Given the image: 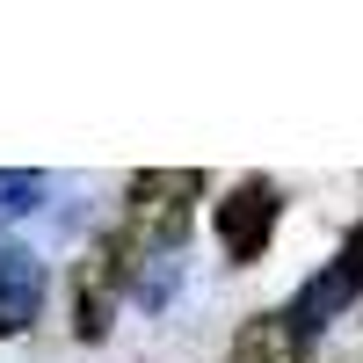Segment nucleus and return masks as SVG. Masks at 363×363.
Listing matches in <instances>:
<instances>
[{
  "mask_svg": "<svg viewBox=\"0 0 363 363\" xmlns=\"http://www.w3.org/2000/svg\"><path fill=\"white\" fill-rule=\"evenodd\" d=\"M196 196H203V174L196 167H145L131 174V247L138 255H167L189 240V218H196Z\"/></svg>",
  "mask_w": 363,
  "mask_h": 363,
  "instance_id": "obj_1",
  "label": "nucleus"
},
{
  "mask_svg": "<svg viewBox=\"0 0 363 363\" xmlns=\"http://www.w3.org/2000/svg\"><path fill=\"white\" fill-rule=\"evenodd\" d=\"M138 262H145V255L131 247L124 225L102 233L95 247H87L80 277H73V335H80V342H102V335H109V306H116V291L138 277Z\"/></svg>",
  "mask_w": 363,
  "mask_h": 363,
  "instance_id": "obj_2",
  "label": "nucleus"
},
{
  "mask_svg": "<svg viewBox=\"0 0 363 363\" xmlns=\"http://www.w3.org/2000/svg\"><path fill=\"white\" fill-rule=\"evenodd\" d=\"M277 211H284L277 182H262V174L233 182V196H225L218 211H211V225H218V247H225V262H262L269 233H277Z\"/></svg>",
  "mask_w": 363,
  "mask_h": 363,
  "instance_id": "obj_3",
  "label": "nucleus"
},
{
  "mask_svg": "<svg viewBox=\"0 0 363 363\" xmlns=\"http://www.w3.org/2000/svg\"><path fill=\"white\" fill-rule=\"evenodd\" d=\"M356 291H363V225L342 240V255L327 262V269H320V277H313L306 291H298V306H291L284 320H291L298 335L313 342V327H327V320H335L342 306H356Z\"/></svg>",
  "mask_w": 363,
  "mask_h": 363,
  "instance_id": "obj_4",
  "label": "nucleus"
},
{
  "mask_svg": "<svg viewBox=\"0 0 363 363\" xmlns=\"http://www.w3.org/2000/svg\"><path fill=\"white\" fill-rule=\"evenodd\" d=\"M37 306H44V269L29 255H0V342L22 335L37 320Z\"/></svg>",
  "mask_w": 363,
  "mask_h": 363,
  "instance_id": "obj_5",
  "label": "nucleus"
},
{
  "mask_svg": "<svg viewBox=\"0 0 363 363\" xmlns=\"http://www.w3.org/2000/svg\"><path fill=\"white\" fill-rule=\"evenodd\" d=\"M233 363H306V335L284 313H255L233 335Z\"/></svg>",
  "mask_w": 363,
  "mask_h": 363,
  "instance_id": "obj_6",
  "label": "nucleus"
},
{
  "mask_svg": "<svg viewBox=\"0 0 363 363\" xmlns=\"http://www.w3.org/2000/svg\"><path fill=\"white\" fill-rule=\"evenodd\" d=\"M0 211H37V196H44V174H15V182H0Z\"/></svg>",
  "mask_w": 363,
  "mask_h": 363,
  "instance_id": "obj_7",
  "label": "nucleus"
}]
</instances>
